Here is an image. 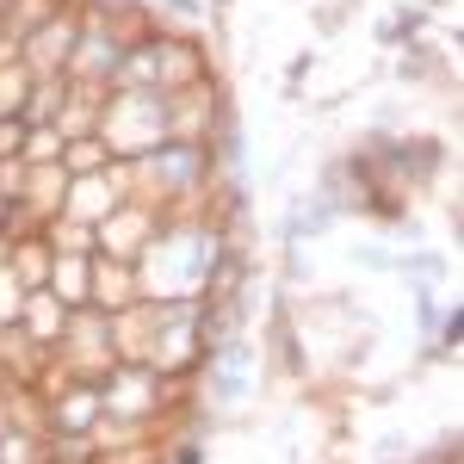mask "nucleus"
<instances>
[{"label": "nucleus", "instance_id": "nucleus-1", "mask_svg": "<svg viewBox=\"0 0 464 464\" xmlns=\"http://www.w3.org/2000/svg\"><path fill=\"white\" fill-rule=\"evenodd\" d=\"M143 273H137V291L143 297H161V304H198V291L211 285V266L223 260L217 248V236L198 223V217H186V223H161L155 229V242L143 254Z\"/></svg>", "mask_w": 464, "mask_h": 464}, {"label": "nucleus", "instance_id": "nucleus-2", "mask_svg": "<svg viewBox=\"0 0 464 464\" xmlns=\"http://www.w3.org/2000/svg\"><path fill=\"white\" fill-rule=\"evenodd\" d=\"M198 81H211V74H205V56H198L192 44L161 37V32L137 37V44L118 56V69H111V87H130V93H161V100H174V93L198 87Z\"/></svg>", "mask_w": 464, "mask_h": 464}, {"label": "nucleus", "instance_id": "nucleus-3", "mask_svg": "<svg viewBox=\"0 0 464 464\" xmlns=\"http://www.w3.org/2000/svg\"><path fill=\"white\" fill-rule=\"evenodd\" d=\"M93 137L106 143V155H149V149L168 143V100L161 93H130V87H111L100 100V124Z\"/></svg>", "mask_w": 464, "mask_h": 464}, {"label": "nucleus", "instance_id": "nucleus-4", "mask_svg": "<svg viewBox=\"0 0 464 464\" xmlns=\"http://www.w3.org/2000/svg\"><path fill=\"white\" fill-rule=\"evenodd\" d=\"M205 179H211V149L174 143V137L161 149H149V155H137V168H130V186L143 192V205H155V211H174L179 198H192Z\"/></svg>", "mask_w": 464, "mask_h": 464}, {"label": "nucleus", "instance_id": "nucleus-5", "mask_svg": "<svg viewBox=\"0 0 464 464\" xmlns=\"http://www.w3.org/2000/svg\"><path fill=\"white\" fill-rule=\"evenodd\" d=\"M161 402H168V384L149 365H111L106 378H100L106 421H149V415H161Z\"/></svg>", "mask_w": 464, "mask_h": 464}, {"label": "nucleus", "instance_id": "nucleus-6", "mask_svg": "<svg viewBox=\"0 0 464 464\" xmlns=\"http://www.w3.org/2000/svg\"><path fill=\"white\" fill-rule=\"evenodd\" d=\"M130 198V168L124 161H111V168H100V174H81L69 179V192H63V223H81V229H93V223H106L118 205Z\"/></svg>", "mask_w": 464, "mask_h": 464}, {"label": "nucleus", "instance_id": "nucleus-7", "mask_svg": "<svg viewBox=\"0 0 464 464\" xmlns=\"http://www.w3.org/2000/svg\"><path fill=\"white\" fill-rule=\"evenodd\" d=\"M161 223H168V217L155 211V205H143V198L130 205V198H124L106 223H93V254H100V260H118V266H130V260L155 242Z\"/></svg>", "mask_w": 464, "mask_h": 464}, {"label": "nucleus", "instance_id": "nucleus-8", "mask_svg": "<svg viewBox=\"0 0 464 464\" xmlns=\"http://www.w3.org/2000/svg\"><path fill=\"white\" fill-rule=\"evenodd\" d=\"M74 37H81V13H74V6H56V13H50V19L19 44V63L32 69V81H37V74H63Z\"/></svg>", "mask_w": 464, "mask_h": 464}, {"label": "nucleus", "instance_id": "nucleus-9", "mask_svg": "<svg viewBox=\"0 0 464 464\" xmlns=\"http://www.w3.org/2000/svg\"><path fill=\"white\" fill-rule=\"evenodd\" d=\"M44 415H50V433H93V428H100V415H106V409H100V384L74 378Z\"/></svg>", "mask_w": 464, "mask_h": 464}, {"label": "nucleus", "instance_id": "nucleus-10", "mask_svg": "<svg viewBox=\"0 0 464 464\" xmlns=\"http://www.w3.org/2000/svg\"><path fill=\"white\" fill-rule=\"evenodd\" d=\"M13 328L32 341V347H56L63 334H69V310L50 297V291H25V304H19V316H13Z\"/></svg>", "mask_w": 464, "mask_h": 464}, {"label": "nucleus", "instance_id": "nucleus-11", "mask_svg": "<svg viewBox=\"0 0 464 464\" xmlns=\"http://www.w3.org/2000/svg\"><path fill=\"white\" fill-rule=\"evenodd\" d=\"M44 291H50L63 310H87V297H93V254H56Z\"/></svg>", "mask_w": 464, "mask_h": 464}, {"label": "nucleus", "instance_id": "nucleus-12", "mask_svg": "<svg viewBox=\"0 0 464 464\" xmlns=\"http://www.w3.org/2000/svg\"><path fill=\"white\" fill-rule=\"evenodd\" d=\"M130 297H137V273L130 266H118V260H100L93 254V310H106V316H118V310H130Z\"/></svg>", "mask_w": 464, "mask_h": 464}, {"label": "nucleus", "instance_id": "nucleus-13", "mask_svg": "<svg viewBox=\"0 0 464 464\" xmlns=\"http://www.w3.org/2000/svg\"><path fill=\"white\" fill-rule=\"evenodd\" d=\"M50 260H56V248H50L44 236H25V242L6 248V273H13L25 291H44L50 285Z\"/></svg>", "mask_w": 464, "mask_h": 464}, {"label": "nucleus", "instance_id": "nucleus-14", "mask_svg": "<svg viewBox=\"0 0 464 464\" xmlns=\"http://www.w3.org/2000/svg\"><path fill=\"white\" fill-rule=\"evenodd\" d=\"M63 93H69V74H37L32 93H25V106H19L25 130H32V124H50V118H56V106H63Z\"/></svg>", "mask_w": 464, "mask_h": 464}, {"label": "nucleus", "instance_id": "nucleus-15", "mask_svg": "<svg viewBox=\"0 0 464 464\" xmlns=\"http://www.w3.org/2000/svg\"><path fill=\"white\" fill-rule=\"evenodd\" d=\"M69 179H81V174H100V168H111V155H106V143L100 137H81V143H69L63 149V161H56Z\"/></svg>", "mask_w": 464, "mask_h": 464}, {"label": "nucleus", "instance_id": "nucleus-16", "mask_svg": "<svg viewBox=\"0 0 464 464\" xmlns=\"http://www.w3.org/2000/svg\"><path fill=\"white\" fill-rule=\"evenodd\" d=\"M25 93H32V69L25 63H0V118H19Z\"/></svg>", "mask_w": 464, "mask_h": 464}, {"label": "nucleus", "instance_id": "nucleus-17", "mask_svg": "<svg viewBox=\"0 0 464 464\" xmlns=\"http://www.w3.org/2000/svg\"><path fill=\"white\" fill-rule=\"evenodd\" d=\"M25 155V118H0V161Z\"/></svg>", "mask_w": 464, "mask_h": 464}, {"label": "nucleus", "instance_id": "nucleus-18", "mask_svg": "<svg viewBox=\"0 0 464 464\" xmlns=\"http://www.w3.org/2000/svg\"><path fill=\"white\" fill-rule=\"evenodd\" d=\"M13 428V409H6V396H0V433Z\"/></svg>", "mask_w": 464, "mask_h": 464}, {"label": "nucleus", "instance_id": "nucleus-19", "mask_svg": "<svg viewBox=\"0 0 464 464\" xmlns=\"http://www.w3.org/2000/svg\"><path fill=\"white\" fill-rule=\"evenodd\" d=\"M6 205H13V198H0V223H6Z\"/></svg>", "mask_w": 464, "mask_h": 464}]
</instances>
